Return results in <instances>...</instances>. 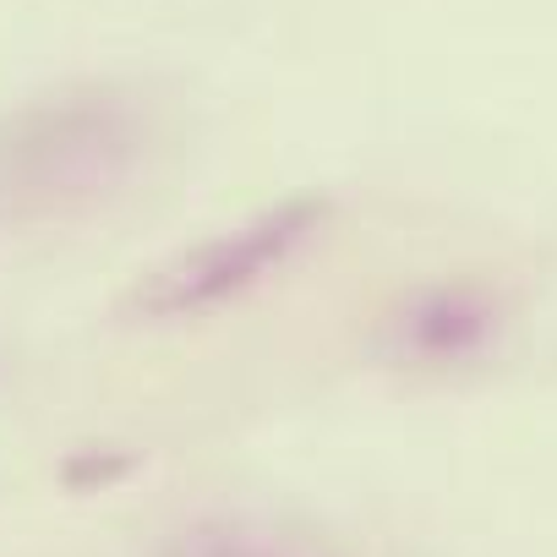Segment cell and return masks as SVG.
Returning <instances> with one entry per match:
<instances>
[{
	"label": "cell",
	"instance_id": "2",
	"mask_svg": "<svg viewBox=\"0 0 557 557\" xmlns=\"http://www.w3.org/2000/svg\"><path fill=\"white\" fill-rule=\"evenodd\" d=\"M329 224V202L301 191L273 202L186 251H175L170 262H159L153 273L137 278V290L126 301V312L137 323H186V318H208L219 307H230L235 296L257 290L273 268H285L318 230Z\"/></svg>",
	"mask_w": 557,
	"mask_h": 557
},
{
	"label": "cell",
	"instance_id": "3",
	"mask_svg": "<svg viewBox=\"0 0 557 557\" xmlns=\"http://www.w3.org/2000/svg\"><path fill=\"white\" fill-rule=\"evenodd\" d=\"M497 334H503V307L481 285H426L383 323L377 350L394 367L454 372L481 361L497 345Z\"/></svg>",
	"mask_w": 557,
	"mask_h": 557
},
{
	"label": "cell",
	"instance_id": "1",
	"mask_svg": "<svg viewBox=\"0 0 557 557\" xmlns=\"http://www.w3.org/2000/svg\"><path fill=\"white\" fill-rule=\"evenodd\" d=\"M153 115L126 83H66L0 121V230H50L110 208L148 164Z\"/></svg>",
	"mask_w": 557,
	"mask_h": 557
},
{
	"label": "cell",
	"instance_id": "4",
	"mask_svg": "<svg viewBox=\"0 0 557 557\" xmlns=\"http://www.w3.org/2000/svg\"><path fill=\"white\" fill-rule=\"evenodd\" d=\"M170 557H323L312 541H296L273 524L257 519H208L197 530H186Z\"/></svg>",
	"mask_w": 557,
	"mask_h": 557
}]
</instances>
